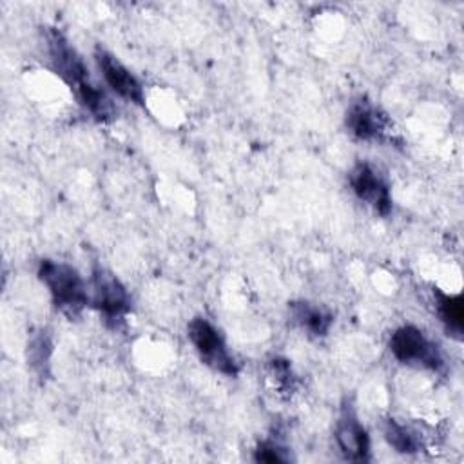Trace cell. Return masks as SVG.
<instances>
[{
  "label": "cell",
  "mask_w": 464,
  "mask_h": 464,
  "mask_svg": "<svg viewBox=\"0 0 464 464\" xmlns=\"http://www.w3.org/2000/svg\"><path fill=\"white\" fill-rule=\"evenodd\" d=\"M38 279L45 285L53 304L69 317L80 315L91 303L85 281L78 270L67 263L42 259L38 265Z\"/></svg>",
  "instance_id": "1"
},
{
  "label": "cell",
  "mask_w": 464,
  "mask_h": 464,
  "mask_svg": "<svg viewBox=\"0 0 464 464\" xmlns=\"http://www.w3.org/2000/svg\"><path fill=\"white\" fill-rule=\"evenodd\" d=\"M89 295L91 304L112 328H118L130 312V295L125 285L105 266L92 268Z\"/></svg>",
  "instance_id": "2"
},
{
  "label": "cell",
  "mask_w": 464,
  "mask_h": 464,
  "mask_svg": "<svg viewBox=\"0 0 464 464\" xmlns=\"http://www.w3.org/2000/svg\"><path fill=\"white\" fill-rule=\"evenodd\" d=\"M388 348L402 364H415L431 372H440L444 368V357L439 344L428 339L426 334L413 324H402L393 330Z\"/></svg>",
  "instance_id": "3"
},
{
  "label": "cell",
  "mask_w": 464,
  "mask_h": 464,
  "mask_svg": "<svg viewBox=\"0 0 464 464\" xmlns=\"http://www.w3.org/2000/svg\"><path fill=\"white\" fill-rule=\"evenodd\" d=\"M187 335L203 364L230 377L239 372V366L228 352L221 332L208 319L194 317L187 324Z\"/></svg>",
  "instance_id": "4"
},
{
  "label": "cell",
  "mask_w": 464,
  "mask_h": 464,
  "mask_svg": "<svg viewBox=\"0 0 464 464\" xmlns=\"http://www.w3.org/2000/svg\"><path fill=\"white\" fill-rule=\"evenodd\" d=\"M334 439L344 460H370V435L364 424L359 420V415L348 399H344L341 404L334 428Z\"/></svg>",
  "instance_id": "5"
},
{
  "label": "cell",
  "mask_w": 464,
  "mask_h": 464,
  "mask_svg": "<svg viewBox=\"0 0 464 464\" xmlns=\"http://www.w3.org/2000/svg\"><path fill=\"white\" fill-rule=\"evenodd\" d=\"M45 42H47V54L51 60V65L54 72L76 92L83 85L91 83L89 71L82 60V56L76 53V49L69 44V40L58 31L49 27L45 31Z\"/></svg>",
  "instance_id": "6"
},
{
  "label": "cell",
  "mask_w": 464,
  "mask_h": 464,
  "mask_svg": "<svg viewBox=\"0 0 464 464\" xmlns=\"http://www.w3.org/2000/svg\"><path fill=\"white\" fill-rule=\"evenodd\" d=\"M348 183L352 187V192L368 207H372L375 214L386 218L392 212L393 201L390 185L372 163H355L348 174Z\"/></svg>",
  "instance_id": "7"
},
{
  "label": "cell",
  "mask_w": 464,
  "mask_h": 464,
  "mask_svg": "<svg viewBox=\"0 0 464 464\" xmlns=\"http://www.w3.org/2000/svg\"><path fill=\"white\" fill-rule=\"evenodd\" d=\"M94 60L98 63V69L102 71V76L105 83L123 100L145 107V89L141 82L107 49L98 45L94 49Z\"/></svg>",
  "instance_id": "8"
},
{
  "label": "cell",
  "mask_w": 464,
  "mask_h": 464,
  "mask_svg": "<svg viewBox=\"0 0 464 464\" xmlns=\"http://www.w3.org/2000/svg\"><path fill=\"white\" fill-rule=\"evenodd\" d=\"M344 125L353 138L361 141H377L386 136L390 121L386 114L370 100L359 98L350 103L344 116Z\"/></svg>",
  "instance_id": "9"
},
{
  "label": "cell",
  "mask_w": 464,
  "mask_h": 464,
  "mask_svg": "<svg viewBox=\"0 0 464 464\" xmlns=\"http://www.w3.org/2000/svg\"><path fill=\"white\" fill-rule=\"evenodd\" d=\"M433 299L437 315L446 334L457 341L462 339L464 332V301L460 294H446L440 288H433Z\"/></svg>",
  "instance_id": "10"
},
{
  "label": "cell",
  "mask_w": 464,
  "mask_h": 464,
  "mask_svg": "<svg viewBox=\"0 0 464 464\" xmlns=\"http://www.w3.org/2000/svg\"><path fill=\"white\" fill-rule=\"evenodd\" d=\"M288 310L294 323L301 326L304 332H308V335H314V337H324L334 323V317L330 312L308 301H292Z\"/></svg>",
  "instance_id": "11"
},
{
  "label": "cell",
  "mask_w": 464,
  "mask_h": 464,
  "mask_svg": "<svg viewBox=\"0 0 464 464\" xmlns=\"http://www.w3.org/2000/svg\"><path fill=\"white\" fill-rule=\"evenodd\" d=\"M382 435L386 442L397 451V453H417L420 450L419 437L404 424H401L395 419H386L382 422Z\"/></svg>",
  "instance_id": "12"
},
{
  "label": "cell",
  "mask_w": 464,
  "mask_h": 464,
  "mask_svg": "<svg viewBox=\"0 0 464 464\" xmlns=\"http://www.w3.org/2000/svg\"><path fill=\"white\" fill-rule=\"evenodd\" d=\"M53 353V343L45 330L34 334L27 343V361L29 366L40 375L45 377L49 373V361Z\"/></svg>",
  "instance_id": "13"
},
{
  "label": "cell",
  "mask_w": 464,
  "mask_h": 464,
  "mask_svg": "<svg viewBox=\"0 0 464 464\" xmlns=\"http://www.w3.org/2000/svg\"><path fill=\"white\" fill-rule=\"evenodd\" d=\"M254 460L265 464H285L292 460L288 448L276 440H263L254 450Z\"/></svg>",
  "instance_id": "14"
}]
</instances>
